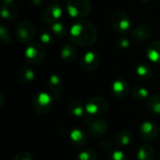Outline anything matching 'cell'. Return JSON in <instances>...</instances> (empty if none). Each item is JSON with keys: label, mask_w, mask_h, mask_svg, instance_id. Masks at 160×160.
<instances>
[{"label": "cell", "mask_w": 160, "mask_h": 160, "mask_svg": "<svg viewBox=\"0 0 160 160\" xmlns=\"http://www.w3.org/2000/svg\"><path fill=\"white\" fill-rule=\"evenodd\" d=\"M68 37L72 43L82 46H93L98 39V31L89 21H79L75 22L68 31Z\"/></svg>", "instance_id": "6da1fadb"}, {"label": "cell", "mask_w": 160, "mask_h": 160, "mask_svg": "<svg viewBox=\"0 0 160 160\" xmlns=\"http://www.w3.org/2000/svg\"><path fill=\"white\" fill-rule=\"evenodd\" d=\"M90 0H68L67 11L72 18H84L91 11Z\"/></svg>", "instance_id": "7a4b0ae2"}, {"label": "cell", "mask_w": 160, "mask_h": 160, "mask_svg": "<svg viewBox=\"0 0 160 160\" xmlns=\"http://www.w3.org/2000/svg\"><path fill=\"white\" fill-rule=\"evenodd\" d=\"M112 25L115 32L121 35H126L131 30L132 22L129 15L127 12L119 10L112 15Z\"/></svg>", "instance_id": "3957f363"}, {"label": "cell", "mask_w": 160, "mask_h": 160, "mask_svg": "<svg viewBox=\"0 0 160 160\" xmlns=\"http://www.w3.org/2000/svg\"><path fill=\"white\" fill-rule=\"evenodd\" d=\"M34 110L39 114H46L48 113L53 104L52 97L45 92H38L37 93L32 100Z\"/></svg>", "instance_id": "277c9868"}, {"label": "cell", "mask_w": 160, "mask_h": 160, "mask_svg": "<svg viewBox=\"0 0 160 160\" xmlns=\"http://www.w3.org/2000/svg\"><path fill=\"white\" fill-rule=\"evenodd\" d=\"M109 108L108 100L102 97H94L90 98L85 106L88 116L96 117L104 114Z\"/></svg>", "instance_id": "5b68a950"}, {"label": "cell", "mask_w": 160, "mask_h": 160, "mask_svg": "<svg viewBox=\"0 0 160 160\" xmlns=\"http://www.w3.org/2000/svg\"><path fill=\"white\" fill-rule=\"evenodd\" d=\"M37 34V28L33 22L23 21L18 24L15 30V37L21 43H27L32 40Z\"/></svg>", "instance_id": "8992f818"}, {"label": "cell", "mask_w": 160, "mask_h": 160, "mask_svg": "<svg viewBox=\"0 0 160 160\" xmlns=\"http://www.w3.org/2000/svg\"><path fill=\"white\" fill-rule=\"evenodd\" d=\"M45 49L42 44L33 42L27 46L24 52V57L31 65H38L45 58Z\"/></svg>", "instance_id": "52a82bcc"}, {"label": "cell", "mask_w": 160, "mask_h": 160, "mask_svg": "<svg viewBox=\"0 0 160 160\" xmlns=\"http://www.w3.org/2000/svg\"><path fill=\"white\" fill-rule=\"evenodd\" d=\"M62 15V8L58 4H52L44 8L41 15V19L44 22L48 24H52L56 22H59Z\"/></svg>", "instance_id": "ba28073f"}, {"label": "cell", "mask_w": 160, "mask_h": 160, "mask_svg": "<svg viewBox=\"0 0 160 160\" xmlns=\"http://www.w3.org/2000/svg\"><path fill=\"white\" fill-rule=\"evenodd\" d=\"M63 87H64L63 79L59 75L53 74L49 78L48 88H49L50 95L52 97L53 100H59L62 98Z\"/></svg>", "instance_id": "9c48e42d"}, {"label": "cell", "mask_w": 160, "mask_h": 160, "mask_svg": "<svg viewBox=\"0 0 160 160\" xmlns=\"http://www.w3.org/2000/svg\"><path fill=\"white\" fill-rule=\"evenodd\" d=\"M109 128V123L103 119L91 121L88 125V132L94 138H102L108 133Z\"/></svg>", "instance_id": "30bf717a"}, {"label": "cell", "mask_w": 160, "mask_h": 160, "mask_svg": "<svg viewBox=\"0 0 160 160\" xmlns=\"http://www.w3.org/2000/svg\"><path fill=\"white\" fill-rule=\"evenodd\" d=\"M140 134L142 140L146 142H152L156 140L158 135V127L154 122H144L141 126Z\"/></svg>", "instance_id": "8fae6325"}, {"label": "cell", "mask_w": 160, "mask_h": 160, "mask_svg": "<svg viewBox=\"0 0 160 160\" xmlns=\"http://www.w3.org/2000/svg\"><path fill=\"white\" fill-rule=\"evenodd\" d=\"M99 65V57L95 52H87L81 60V67L84 71H94Z\"/></svg>", "instance_id": "7c38bea8"}, {"label": "cell", "mask_w": 160, "mask_h": 160, "mask_svg": "<svg viewBox=\"0 0 160 160\" xmlns=\"http://www.w3.org/2000/svg\"><path fill=\"white\" fill-rule=\"evenodd\" d=\"M112 92L117 98H125L129 92V86L126 80L118 78L112 84Z\"/></svg>", "instance_id": "4fadbf2b"}, {"label": "cell", "mask_w": 160, "mask_h": 160, "mask_svg": "<svg viewBox=\"0 0 160 160\" xmlns=\"http://www.w3.org/2000/svg\"><path fill=\"white\" fill-rule=\"evenodd\" d=\"M152 36V30L149 26L142 24L136 26L131 32V38L135 42H144Z\"/></svg>", "instance_id": "5bb4252c"}, {"label": "cell", "mask_w": 160, "mask_h": 160, "mask_svg": "<svg viewBox=\"0 0 160 160\" xmlns=\"http://www.w3.org/2000/svg\"><path fill=\"white\" fill-rule=\"evenodd\" d=\"M60 56L65 63L67 64L73 63L77 57V52L75 47L72 44H65L61 49Z\"/></svg>", "instance_id": "9a60e30c"}, {"label": "cell", "mask_w": 160, "mask_h": 160, "mask_svg": "<svg viewBox=\"0 0 160 160\" xmlns=\"http://www.w3.org/2000/svg\"><path fill=\"white\" fill-rule=\"evenodd\" d=\"M18 8L14 4H2L1 16L6 21H14L18 18Z\"/></svg>", "instance_id": "2e32d148"}, {"label": "cell", "mask_w": 160, "mask_h": 160, "mask_svg": "<svg viewBox=\"0 0 160 160\" xmlns=\"http://www.w3.org/2000/svg\"><path fill=\"white\" fill-rule=\"evenodd\" d=\"M146 54L151 62L155 64H160V40L154 41L148 45Z\"/></svg>", "instance_id": "e0dca14e"}, {"label": "cell", "mask_w": 160, "mask_h": 160, "mask_svg": "<svg viewBox=\"0 0 160 160\" xmlns=\"http://www.w3.org/2000/svg\"><path fill=\"white\" fill-rule=\"evenodd\" d=\"M136 73L141 79H142L144 81H148L153 77L154 71H153L152 67L148 63L141 62L136 68Z\"/></svg>", "instance_id": "ac0fdd59"}, {"label": "cell", "mask_w": 160, "mask_h": 160, "mask_svg": "<svg viewBox=\"0 0 160 160\" xmlns=\"http://www.w3.org/2000/svg\"><path fill=\"white\" fill-rule=\"evenodd\" d=\"M68 111L74 117H82L84 115V112L86 109L83 103L79 99H73L68 103Z\"/></svg>", "instance_id": "d6986e66"}, {"label": "cell", "mask_w": 160, "mask_h": 160, "mask_svg": "<svg viewBox=\"0 0 160 160\" xmlns=\"http://www.w3.org/2000/svg\"><path fill=\"white\" fill-rule=\"evenodd\" d=\"M69 139L75 146H83L87 142L86 134L79 128H75L70 132Z\"/></svg>", "instance_id": "ffe728a7"}, {"label": "cell", "mask_w": 160, "mask_h": 160, "mask_svg": "<svg viewBox=\"0 0 160 160\" xmlns=\"http://www.w3.org/2000/svg\"><path fill=\"white\" fill-rule=\"evenodd\" d=\"M18 77L21 82L24 84H29L35 80V72L31 68L23 66L20 68L18 72Z\"/></svg>", "instance_id": "44dd1931"}, {"label": "cell", "mask_w": 160, "mask_h": 160, "mask_svg": "<svg viewBox=\"0 0 160 160\" xmlns=\"http://www.w3.org/2000/svg\"><path fill=\"white\" fill-rule=\"evenodd\" d=\"M155 158V149L150 144L142 145L137 152L138 160H154Z\"/></svg>", "instance_id": "7402d4cb"}, {"label": "cell", "mask_w": 160, "mask_h": 160, "mask_svg": "<svg viewBox=\"0 0 160 160\" xmlns=\"http://www.w3.org/2000/svg\"><path fill=\"white\" fill-rule=\"evenodd\" d=\"M132 141V133L128 129H123L119 131L115 137V144L121 147L128 146Z\"/></svg>", "instance_id": "603a6c76"}, {"label": "cell", "mask_w": 160, "mask_h": 160, "mask_svg": "<svg viewBox=\"0 0 160 160\" xmlns=\"http://www.w3.org/2000/svg\"><path fill=\"white\" fill-rule=\"evenodd\" d=\"M51 32L52 33L54 38H64L68 33L66 25L61 22H56L51 25Z\"/></svg>", "instance_id": "cb8c5ba5"}, {"label": "cell", "mask_w": 160, "mask_h": 160, "mask_svg": "<svg viewBox=\"0 0 160 160\" xmlns=\"http://www.w3.org/2000/svg\"><path fill=\"white\" fill-rule=\"evenodd\" d=\"M147 107L148 109L157 115L160 114V96L159 95H152L147 99Z\"/></svg>", "instance_id": "d4e9b609"}, {"label": "cell", "mask_w": 160, "mask_h": 160, "mask_svg": "<svg viewBox=\"0 0 160 160\" xmlns=\"http://www.w3.org/2000/svg\"><path fill=\"white\" fill-rule=\"evenodd\" d=\"M132 96L133 98L138 100V101H143V100H147L149 98V92L145 87L142 86H135L132 89Z\"/></svg>", "instance_id": "484cf974"}, {"label": "cell", "mask_w": 160, "mask_h": 160, "mask_svg": "<svg viewBox=\"0 0 160 160\" xmlns=\"http://www.w3.org/2000/svg\"><path fill=\"white\" fill-rule=\"evenodd\" d=\"M97 159V155L95 153V151L91 148L88 149H84L82 150L79 156H78V159L77 160H96Z\"/></svg>", "instance_id": "4316f807"}, {"label": "cell", "mask_w": 160, "mask_h": 160, "mask_svg": "<svg viewBox=\"0 0 160 160\" xmlns=\"http://www.w3.org/2000/svg\"><path fill=\"white\" fill-rule=\"evenodd\" d=\"M39 39L43 44L50 45V44H52V42H53L54 37H53L52 32H49L47 30H43L39 34Z\"/></svg>", "instance_id": "83f0119b"}, {"label": "cell", "mask_w": 160, "mask_h": 160, "mask_svg": "<svg viewBox=\"0 0 160 160\" xmlns=\"http://www.w3.org/2000/svg\"><path fill=\"white\" fill-rule=\"evenodd\" d=\"M0 38H1L2 43L5 45L9 44L11 41V37L9 35V32L4 25H1L0 27Z\"/></svg>", "instance_id": "f1b7e54d"}, {"label": "cell", "mask_w": 160, "mask_h": 160, "mask_svg": "<svg viewBox=\"0 0 160 160\" xmlns=\"http://www.w3.org/2000/svg\"><path fill=\"white\" fill-rule=\"evenodd\" d=\"M109 160H128V157L122 151H115L111 155Z\"/></svg>", "instance_id": "f546056e"}, {"label": "cell", "mask_w": 160, "mask_h": 160, "mask_svg": "<svg viewBox=\"0 0 160 160\" xmlns=\"http://www.w3.org/2000/svg\"><path fill=\"white\" fill-rule=\"evenodd\" d=\"M12 160H33V157L27 152H19L14 156Z\"/></svg>", "instance_id": "4dcf8cb0"}, {"label": "cell", "mask_w": 160, "mask_h": 160, "mask_svg": "<svg viewBox=\"0 0 160 160\" xmlns=\"http://www.w3.org/2000/svg\"><path fill=\"white\" fill-rule=\"evenodd\" d=\"M119 46H120V48H122V49H127V48H128V46H129V41H128L127 38H121V39L119 40Z\"/></svg>", "instance_id": "1f68e13d"}, {"label": "cell", "mask_w": 160, "mask_h": 160, "mask_svg": "<svg viewBox=\"0 0 160 160\" xmlns=\"http://www.w3.org/2000/svg\"><path fill=\"white\" fill-rule=\"evenodd\" d=\"M102 148H103V150H105V151H110V150L112 149V144H111V142H108V141L103 142H102Z\"/></svg>", "instance_id": "d6a6232c"}, {"label": "cell", "mask_w": 160, "mask_h": 160, "mask_svg": "<svg viewBox=\"0 0 160 160\" xmlns=\"http://www.w3.org/2000/svg\"><path fill=\"white\" fill-rule=\"evenodd\" d=\"M46 2V0H32V3L35 6H41Z\"/></svg>", "instance_id": "836d02e7"}, {"label": "cell", "mask_w": 160, "mask_h": 160, "mask_svg": "<svg viewBox=\"0 0 160 160\" xmlns=\"http://www.w3.org/2000/svg\"><path fill=\"white\" fill-rule=\"evenodd\" d=\"M2 4H14V0H2Z\"/></svg>", "instance_id": "e575fe53"}, {"label": "cell", "mask_w": 160, "mask_h": 160, "mask_svg": "<svg viewBox=\"0 0 160 160\" xmlns=\"http://www.w3.org/2000/svg\"><path fill=\"white\" fill-rule=\"evenodd\" d=\"M141 2H142V3H148V2H150L151 0H140Z\"/></svg>", "instance_id": "d590c367"}, {"label": "cell", "mask_w": 160, "mask_h": 160, "mask_svg": "<svg viewBox=\"0 0 160 160\" xmlns=\"http://www.w3.org/2000/svg\"><path fill=\"white\" fill-rule=\"evenodd\" d=\"M62 1H63V0H62Z\"/></svg>", "instance_id": "8d00e7d4"}]
</instances>
